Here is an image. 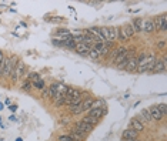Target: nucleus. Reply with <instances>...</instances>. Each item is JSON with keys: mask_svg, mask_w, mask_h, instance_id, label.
<instances>
[{"mask_svg": "<svg viewBox=\"0 0 167 141\" xmlns=\"http://www.w3.org/2000/svg\"><path fill=\"white\" fill-rule=\"evenodd\" d=\"M116 40V29L114 27H107V42L113 43Z\"/></svg>", "mask_w": 167, "mask_h": 141, "instance_id": "a211bd4d", "label": "nucleus"}, {"mask_svg": "<svg viewBox=\"0 0 167 141\" xmlns=\"http://www.w3.org/2000/svg\"><path fill=\"white\" fill-rule=\"evenodd\" d=\"M103 107H104L103 100H93V104H92V107H90V110L92 108H103Z\"/></svg>", "mask_w": 167, "mask_h": 141, "instance_id": "393cba45", "label": "nucleus"}, {"mask_svg": "<svg viewBox=\"0 0 167 141\" xmlns=\"http://www.w3.org/2000/svg\"><path fill=\"white\" fill-rule=\"evenodd\" d=\"M157 49H161V50L166 49V40H164V39H161V40L157 42Z\"/></svg>", "mask_w": 167, "mask_h": 141, "instance_id": "7c9ffc66", "label": "nucleus"}, {"mask_svg": "<svg viewBox=\"0 0 167 141\" xmlns=\"http://www.w3.org/2000/svg\"><path fill=\"white\" fill-rule=\"evenodd\" d=\"M119 39L120 42H126V40H129L127 39V36H126L124 30H123V27H119V29H116V40Z\"/></svg>", "mask_w": 167, "mask_h": 141, "instance_id": "f3484780", "label": "nucleus"}, {"mask_svg": "<svg viewBox=\"0 0 167 141\" xmlns=\"http://www.w3.org/2000/svg\"><path fill=\"white\" fill-rule=\"evenodd\" d=\"M74 50L79 54H89V51L92 50V47L87 46V44H84V43H77L76 47H74Z\"/></svg>", "mask_w": 167, "mask_h": 141, "instance_id": "4468645a", "label": "nucleus"}, {"mask_svg": "<svg viewBox=\"0 0 167 141\" xmlns=\"http://www.w3.org/2000/svg\"><path fill=\"white\" fill-rule=\"evenodd\" d=\"M57 84L59 83H51L50 86H47V88H49V97H50V98H53V100H55L56 91H57Z\"/></svg>", "mask_w": 167, "mask_h": 141, "instance_id": "412c9836", "label": "nucleus"}, {"mask_svg": "<svg viewBox=\"0 0 167 141\" xmlns=\"http://www.w3.org/2000/svg\"><path fill=\"white\" fill-rule=\"evenodd\" d=\"M32 87H33L32 81H30V80H27V81H26V83L21 86V90H23V91H30V90H32Z\"/></svg>", "mask_w": 167, "mask_h": 141, "instance_id": "cd10ccee", "label": "nucleus"}, {"mask_svg": "<svg viewBox=\"0 0 167 141\" xmlns=\"http://www.w3.org/2000/svg\"><path fill=\"white\" fill-rule=\"evenodd\" d=\"M9 108H10V111H13V113H14V111H16V110H17V106H9Z\"/></svg>", "mask_w": 167, "mask_h": 141, "instance_id": "f704fd0d", "label": "nucleus"}, {"mask_svg": "<svg viewBox=\"0 0 167 141\" xmlns=\"http://www.w3.org/2000/svg\"><path fill=\"white\" fill-rule=\"evenodd\" d=\"M25 70H26V64L21 60H19L16 64V67L13 69L12 71V76H10V79H12L13 83H17L19 80H20V77H23V74H25Z\"/></svg>", "mask_w": 167, "mask_h": 141, "instance_id": "f03ea898", "label": "nucleus"}, {"mask_svg": "<svg viewBox=\"0 0 167 141\" xmlns=\"http://www.w3.org/2000/svg\"><path fill=\"white\" fill-rule=\"evenodd\" d=\"M0 110H3V104L0 103Z\"/></svg>", "mask_w": 167, "mask_h": 141, "instance_id": "4c0bfd02", "label": "nucleus"}, {"mask_svg": "<svg viewBox=\"0 0 167 141\" xmlns=\"http://www.w3.org/2000/svg\"><path fill=\"white\" fill-rule=\"evenodd\" d=\"M69 135H70V137L73 138V140H74V141H82V140H84V138L87 137V134H86V133H82V131H77V130H76V128H73V130H71V133L69 134Z\"/></svg>", "mask_w": 167, "mask_h": 141, "instance_id": "ddd939ff", "label": "nucleus"}, {"mask_svg": "<svg viewBox=\"0 0 167 141\" xmlns=\"http://www.w3.org/2000/svg\"><path fill=\"white\" fill-rule=\"evenodd\" d=\"M0 120H2V118H0Z\"/></svg>", "mask_w": 167, "mask_h": 141, "instance_id": "58836bf2", "label": "nucleus"}, {"mask_svg": "<svg viewBox=\"0 0 167 141\" xmlns=\"http://www.w3.org/2000/svg\"><path fill=\"white\" fill-rule=\"evenodd\" d=\"M123 51H126V49L123 46H120V47H117V49H114V51H113V57H112V61L114 60V58L119 56L120 53H123Z\"/></svg>", "mask_w": 167, "mask_h": 141, "instance_id": "bb28decb", "label": "nucleus"}, {"mask_svg": "<svg viewBox=\"0 0 167 141\" xmlns=\"http://www.w3.org/2000/svg\"><path fill=\"white\" fill-rule=\"evenodd\" d=\"M82 121H83V123H86V124H89V125H92V127H94L96 124H99V121H100V120H97V118H94V117L86 116Z\"/></svg>", "mask_w": 167, "mask_h": 141, "instance_id": "6ab92c4d", "label": "nucleus"}, {"mask_svg": "<svg viewBox=\"0 0 167 141\" xmlns=\"http://www.w3.org/2000/svg\"><path fill=\"white\" fill-rule=\"evenodd\" d=\"M66 95L69 98H82V97H80V91H77V90L73 87H67Z\"/></svg>", "mask_w": 167, "mask_h": 141, "instance_id": "dca6fc26", "label": "nucleus"}, {"mask_svg": "<svg viewBox=\"0 0 167 141\" xmlns=\"http://www.w3.org/2000/svg\"><path fill=\"white\" fill-rule=\"evenodd\" d=\"M93 104V100L92 98H86L84 101H82V107H83V111H89L90 107H92Z\"/></svg>", "mask_w": 167, "mask_h": 141, "instance_id": "5701e85b", "label": "nucleus"}, {"mask_svg": "<svg viewBox=\"0 0 167 141\" xmlns=\"http://www.w3.org/2000/svg\"><path fill=\"white\" fill-rule=\"evenodd\" d=\"M59 141H74L73 138L67 134V135H62V137H59Z\"/></svg>", "mask_w": 167, "mask_h": 141, "instance_id": "473e14b6", "label": "nucleus"}, {"mask_svg": "<svg viewBox=\"0 0 167 141\" xmlns=\"http://www.w3.org/2000/svg\"><path fill=\"white\" fill-rule=\"evenodd\" d=\"M3 64H4V54L0 50V76H2V71H3Z\"/></svg>", "mask_w": 167, "mask_h": 141, "instance_id": "c756f323", "label": "nucleus"}, {"mask_svg": "<svg viewBox=\"0 0 167 141\" xmlns=\"http://www.w3.org/2000/svg\"><path fill=\"white\" fill-rule=\"evenodd\" d=\"M67 123H69V118H62V124H67Z\"/></svg>", "mask_w": 167, "mask_h": 141, "instance_id": "c9c22d12", "label": "nucleus"}, {"mask_svg": "<svg viewBox=\"0 0 167 141\" xmlns=\"http://www.w3.org/2000/svg\"><path fill=\"white\" fill-rule=\"evenodd\" d=\"M149 113H150L151 121H159V120L163 118V114L160 113V110L157 108V106H153V107L149 108Z\"/></svg>", "mask_w": 167, "mask_h": 141, "instance_id": "0eeeda50", "label": "nucleus"}, {"mask_svg": "<svg viewBox=\"0 0 167 141\" xmlns=\"http://www.w3.org/2000/svg\"><path fill=\"white\" fill-rule=\"evenodd\" d=\"M69 110H70L71 114H80V113H83L82 103H80V104H76V106H69Z\"/></svg>", "mask_w": 167, "mask_h": 141, "instance_id": "4be33fe9", "label": "nucleus"}, {"mask_svg": "<svg viewBox=\"0 0 167 141\" xmlns=\"http://www.w3.org/2000/svg\"><path fill=\"white\" fill-rule=\"evenodd\" d=\"M157 108H159V110H160V113L163 114V117L166 116V104H164V103L159 104V106H157Z\"/></svg>", "mask_w": 167, "mask_h": 141, "instance_id": "2f4dec72", "label": "nucleus"}, {"mask_svg": "<svg viewBox=\"0 0 167 141\" xmlns=\"http://www.w3.org/2000/svg\"><path fill=\"white\" fill-rule=\"evenodd\" d=\"M139 135V133H136L134 130L127 128L123 131V135H121V140H136Z\"/></svg>", "mask_w": 167, "mask_h": 141, "instance_id": "9b49d317", "label": "nucleus"}, {"mask_svg": "<svg viewBox=\"0 0 167 141\" xmlns=\"http://www.w3.org/2000/svg\"><path fill=\"white\" fill-rule=\"evenodd\" d=\"M123 30H124V33H126V36H127V39L133 37L134 34H136V33H134V29H133V26L130 24V23H129V24H126L124 27H123Z\"/></svg>", "mask_w": 167, "mask_h": 141, "instance_id": "aec40b11", "label": "nucleus"}, {"mask_svg": "<svg viewBox=\"0 0 167 141\" xmlns=\"http://www.w3.org/2000/svg\"><path fill=\"white\" fill-rule=\"evenodd\" d=\"M19 57L17 56H10V57H4V64H3V71H2V77H10L12 76L13 69L16 67Z\"/></svg>", "mask_w": 167, "mask_h": 141, "instance_id": "f257e3e1", "label": "nucleus"}, {"mask_svg": "<svg viewBox=\"0 0 167 141\" xmlns=\"http://www.w3.org/2000/svg\"><path fill=\"white\" fill-rule=\"evenodd\" d=\"M43 97H44V98H47V97H49V88H47V86L43 88Z\"/></svg>", "mask_w": 167, "mask_h": 141, "instance_id": "72a5a7b5", "label": "nucleus"}, {"mask_svg": "<svg viewBox=\"0 0 167 141\" xmlns=\"http://www.w3.org/2000/svg\"><path fill=\"white\" fill-rule=\"evenodd\" d=\"M142 32H144V33L150 34V33H154V23H153V20H144L143 21V29Z\"/></svg>", "mask_w": 167, "mask_h": 141, "instance_id": "1a4fd4ad", "label": "nucleus"}, {"mask_svg": "<svg viewBox=\"0 0 167 141\" xmlns=\"http://www.w3.org/2000/svg\"><path fill=\"white\" fill-rule=\"evenodd\" d=\"M33 84V87L34 88H37V90H43V88L46 87V84H44V80H37V81H34V83H32Z\"/></svg>", "mask_w": 167, "mask_h": 141, "instance_id": "b1692460", "label": "nucleus"}, {"mask_svg": "<svg viewBox=\"0 0 167 141\" xmlns=\"http://www.w3.org/2000/svg\"><path fill=\"white\" fill-rule=\"evenodd\" d=\"M87 56H89V57H92V58H99V57H100V54H99V51H96V50L93 49V47H92V50L89 51Z\"/></svg>", "mask_w": 167, "mask_h": 141, "instance_id": "c85d7f7f", "label": "nucleus"}, {"mask_svg": "<svg viewBox=\"0 0 167 141\" xmlns=\"http://www.w3.org/2000/svg\"><path fill=\"white\" fill-rule=\"evenodd\" d=\"M143 19L142 17H136V19H133V21L130 23V24L133 26V29H134V33H139V32H142L143 29Z\"/></svg>", "mask_w": 167, "mask_h": 141, "instance_id": "f8f14e48", "label": "nucleus"}, {"mask_svg": "<svg viewBox=\"0 0 167 141\" xmlns=\"http://www.w3.org/2000/svg\"><path fill=\"white\" fill-rule=\"evenodd\" d=\"M126 71L129 73H133V71L137 70V56H130L129 60H127V64L124 67Z\"/></svg>", "mask_w": 167, "mask_h": 141, "instance_id": "20e7f679", "label": "nucleus"}, {"mask_svg": "<svg viewBox=\"0 0 167 141\" xmlns=\"http://www.w3.org/2000/svg\"><path fill=\"white\" fill-rule=\"evenodd\" d=\"M154 23V32H166L167 30V17L166 14L159 16L156 20H153Z\"/></svg>", "mask_w": 167, "mask_h": 141, "instance_id": "7ed1b4c3", "label": "nucleus"}, {"mask_svg": "<svg viewBox=\"0 0 167 141\" xmlns=\"http://www.w3.org/2000/svg\"><path fill=\"white\" fill-rule=\"evenodd\" d=\"M121 141H139V140L136 138V140H121Z\"/></svg>", "mask_w": 167, "mask_h": 141, "instance_id": "e433bc0d", "label": "nucleus"}, {"mask_svg": "<svg viewBox=\"0 0 167 141\" xmlns=\"http://www.w3.org/2000/svg\"><path fill=\"white\" fill-rule=\"evenodd\" d=\"M106 114V108H92V110H89L87 111V116L90 117H94V118H97V120H100L101 117Z\"/></svg>", "mask_w": 167, "mask_h": 141, "instance_id": "423d86ee", "label": "nucleus"}, {"mask_svg": "<svg viewBox=\"0 0 167 141\" xmlns=\"http://www.w3.org/2000/svg\"><path fill=\"white\" fill-rule=\"evenodd\" d=\"M130 124H131V130H134L136 133H140V131H143V130H144V124H143V123H140L137 118H131Z\"/></svg>", "mask_w": 167, "mask_h": 141, "instance_id": "2eb2a0df", "label": "nucleus"}, {"mask_svg": "<svg viewBox=\"0 0 167 141\" xmlns=\"http://www.w3.org/2000/svg\"><path fill=\"white\" fill-rule=\"evenodd\" d=\"M74 128L77 130V131H82V133L89 134L93 130V127L92 125H89V124H86V123H83V121H79V123H76Z\"/></svg>", "mask_w": 167, "mask_h": 141, "instance_id": "6e6552de", "label": "nucleus"}, {"mask_svg": "<svg viewBox=\"0 0 167 141\" xmlns=\"http://www.w3.org/2000/svg\"><path fill=\"white\" fill-rule=\"evenodd\" d=\"M142 117H144V120H143V124H144V121H151V117H150V113H149V108H144V110H142V114H140Z\"/></svg>", "mask_w": 167, "mask_h": 141, "instance_id": "a878e982", "label": "nucleus"}, {"mask_svg": "<svg viewBox=\"0 0 167 141\" xmlns=\"http://www.w3.org/2000/svg\"><path fill=\"white\" fill-rule=\"evenodd\" d=\"M153 73H164L166 71V57H163V60H156L154 67H153Z\"/></svg>", "mask_w": 167, "mask_h": 141, "instance_id": "39448f33", "label": "nucleus"}, {"mask_svg": "<svg viewBox=\"0 0 167 141\" xmlns=\"http://www.w3.org/2000/svg\"><path fill=\"white\" fill-rule=\"evenodd\" d=\"M154 63H156L154 53H149V54H147V57H146V71H151V70H153Z\"/></svg>", "mask_w": 167, "mask_h": 141, "instance_id": "9d476101", "label": "nucleus"}]
</instances>
